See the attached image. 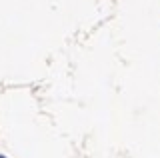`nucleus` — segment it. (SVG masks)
I'll use <instances>...</instances> for the list:
<instances>
[{
	"label": "nucleus",
	"mask_w": 160,
	"mask_h": 158,
	"mask_svg": "<svg viewBox=\"0 0 160 158\" xmlns=\"http://www.w3.org/2000/svg\"><path fill=\"white\" fill-rule=\"evenodd\" d=\"M0 158H6V156H2V154H0Z\"/></svg>",
	"instance_id": "obj_1"
}]
</instances>
